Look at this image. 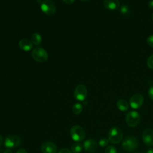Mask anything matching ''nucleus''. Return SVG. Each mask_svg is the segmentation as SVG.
<instances>
[{
	"instance_id": "nucleus-1",
	"label": "nucleus",
	"mask_w": 153,
	"mask_h": 153,
	"mask_svg": "<svg viewBox=\"0 0 153 153\" xmlns=\"http://www.w3.org/2000/svg\"><path fill=\"white\" fill-rule=\"evenodd\" d=\"M123 134L121 130L118 127H112L108 133V140L110 143L117 144L123 139Z\"/></svg>"
},
{
	"instance_id": "nucleus-2",
	"label": "nucleus",
	"mask_w": 153,
	"mask_h": 153,
	"mask_svg": "<svg viewBox=\"0 0 153 153\" xmlns=\"http://www.w3.org/2000/svg\"><path fill=\"white\" fill-rule=\"evenodd\" d=\"M139 146L138 140L134 136L126 137L122 142L123 148L128 152H131L136 149Z\"/></svg>"
},
{
	"instance_id": "nucleus-3",
	"label": "nucleus",
	"mask_w": 153,
	"mask_h": 153,
	"mask_svg": "<svg viewBox=\"0 0 153 153\" xmlns=\"http://www.w3.org/2000/svg\"><path fill=\"white\" fill-rule=\"evenodd\" d=\"M70 135L73 140L79 142L82 141L85 137V133L84 128L78 125L74 126L70 130Z\"/></svg>"
},
{
	"instance_id": "nucleus-4",
	"label": "nucleus",
	"mask_w": 153,
	"mask_h": 153,
	"mask_svg": "<svg viewBox=\"0 0 153 153\" xmlns=\"http://www.w3.org/2000/svg\"><path fill=\"white\" fill-rule=\"evenodd\" d=\"M32 58L36 62L42 63L47 60V52L42 47H36L32 52Z\"/></svg>"
},
{
	"instance_id": "nucleus-5",
	"label": "nucleus",
	"mask_w": 153,
	"mask_h": 153,
	"mask_svg": "<svg viewBox=\"0 0 153 153\" xmlns=\"http://www.w3.org/2000/svg\"><path fill=\"white\" fill-rule=\"evenodd\" d=\"M140 117L139 114L134 111L128 112L126 116V121L127 125L131 127H136L140 123Z\"/></svg>"
},
{
	"instance_id": "nucleus-6",
	"label": "nucleus",
	"mask_w": 153,
	"mask_h": 153,
	"mask_svg": "<svg viewBox=\"0 0 153 153\" xmlns=\"http://www.w3.org/2000/svg\"><path fill=\"white\" fill-rule=\"evenodd\" d=\"M41 10L48 16H52L55 13L56 5L51 0H45L41 4Z\"/></svg>"
},
{
	"instance_id": "nucleus-7",
	"label": "nucleus",
	"mask_w": 153,
	"mask_h": 153,
	"mask_svg": "<svg viewBox=\"0 0 153 153\" xmlns=\"http://www.w3.org/2000/svg\"><path fill=\"white\" fill-rule=\"evenodd\" d=\"M21 143V139L19 136L14 134L8 136L4 141L5 146L7 148H14L19 146Z\"/></svg>"
},
{
	"instance_id": "nucleus-8",
	"label": "nucleus",
	"mask_w": 153,
	"mask_h": 153,
	"mask_svg": "<svg viewBox=\"0 0 153 153\" xmlns=\"http://www.w3.org/2000/svg\"><path fill=\"white\" fill-rule=\"evenodd\" d=\"M74 95L76 100L79 101L84 100L87 95V90L86 87L83 84L78 85L75 88Z\"/></svg>"
},
{
	"instance_id": "nucleus-9",
	"label": "nucleus",
	"mask_w": 153,
	"mask_h": 153,
	"mask_svg": "<svg viewBox=\"0 0 153 153\" xmlns=\"http://www.w3.org/2000/svg\"><path fill=\"white\" fill-rule=\"evenodd\" d=\"M143 96L140 94L136 93L131 97L129 103L133 109H138L143 105Z\"/></svg>"
},
{
	"instance_id": "nucleus-10",
	"label": "nucleus",
	"mask_w": 153,
	"mask_h": 153,
	"mask_svg": "<svg viewBox=\"0 0 153 153\" xmlns=\"http://www.w3.org/2000/svg\"><path fill=\"white\" fill-rule=\"evenodd\" d=\"M41 149L43 153H56L57 147L52 142H44L41 146Z\"/></svg>"
},
{
	"instance_id": "nucleus-11",
	"label": "nucleus",
	"mask_w": 153,
	"mask_h": 153,
	"mask_svg": "<svg viewBox=\"0 0 153 153\" xmlns=\"http://www.w3.org/2000/svg\"><path fill=\"white\" fill-rule=\"evenodd\" d=\"M142 140L148 146H153V130L151 128L145 129L142 133Z\"/></svg>"
},
{
	"instance_id": "nucleus-12",
	"label": "nucleus",
	"mask_w": 153,
	"mask_h": 153,
	"mask_svg": "<svg viewBox=\"0 0 153 153\" xmlns=\"http://www.w3.org/2000/svg\"><path fill=\"white\" fill-rule=\"evenodd\" d=\"M83 148L85 151L89 152H95L97 149V143L93 139H88L84 141Z\"/></svg>"
},
{
	"instance_id": "nucleus-13",
	"label": "nucleus",
	"mask_w": 153,
	"mask_h": 153,
	"mask_svg": "<svg viewBox=\"0 0 153 153\" xmlns=\"http://www.w3.org/2000/svg\"><path fill=\"white\" fill-rule=\"evenodd\" d=\"M104 7L109 10H117L120 7V2L118 0H104Z\"/></svg>"
},
{
	"instance_id": "nucleus-14",
	"label": "nucleus",
	"mask_w": 153,
	"mask_h": 153,
	"mask_svg": "<svg viewBox=\"0 0 153 153\" xmlns=\"http://www.w3.org/2000/svg\"><path fill=\"white\" fill-rule=\"evenodd\" d=\"M19 45L20 49L26 51H30L32 48L33 46L32 42L27 39H22L20 40L19 42Z\"/></svg>"
},
{
	"instance_id": "nucleus-15",
	"label": "nucleus",
	"mask_w": 153,
	"mask_h": 153,
	"mask_svg": "<svg viewBox=\"0 0 153 153\" xmlns=\"http://www.w3.org/2000/svg\"><path fill=\"white\" fill-rule=\"evenodd\" d=\"M117 106L120 111L123 112L127 111L129 108L128 102L124 99H119L117 102Z\"/></svg>"
},
{
	"instance_id": "nucleus-16",
	"label": "nucleus",
	"mask_w": 153,
	"mask_h": 153,
	"mask_svg": "<svg viewBox=\"0 0 153 153\" xmlns=\"http://www.w3.org/2000/svg\"><path fill=\"white\" fill-rule=\"evenodd\" d=\"M31 42L35 45H39L42 42L41 35L38 33H34L31 36Z\"/></svg>"
},
{
	"instance_id": "nucleus-17",
	"label": "nucleus",
	"mask_w": 153,
	"mask_h": 153,
	"mask_svg": "<svg viewBox=\"0 0 153 153\" xmlns=\"http://www.w3.org/2000/svg\"><path fill=\"white\" fill-rule=\"evenodd\" d=\"M83 145L79 143V142H76L74 143L72 146H71V151L73 153H79L82 151V149H83Z\"/></svg>"
},
{
	"instance_id": "nucleus-18",
	"label": "nucleus",
	"mask_w": 153,
	"mask_h": 153,
	"mask_svg": "<svg viewBox=\"0 0 153 153\" xmlns=\"http://www.w3.org/2000/svg\"><path fill=\"white\" fill-rule=\"evenodd\" d=\"M119 11L123 16H128L130 13V10L129 7L126 4H123V5H121L119 8Z\"/></svg>"
},
{
	"instance_id": "nucleus-19",
	"label": "nucleus",
	"mask_w": 153,
	"mask_h": 153,
	"mask_svg": "<svg viewBox=\"0 0 153 153\" xmlns=\"http://www.w3.org/2000/svg\"><path fill=\"white\" fill-rule=\"evenodd\" d=\"M82 111V105L79 103H75L72 106V112L75 115L79 114Z\"/></svg>"
},
{
	"instance_id": "nucleus-20",
	"label": "nucleus",
	"mask_w": 153,
	"mask_h": 153,
	"mask_svg": "<svg viewBox=\"0 0 153 153\" xmlns=\"http://www.w3.org/2000/svg\"><path fill=\"white\" fill-rule=\"evenodd\" d=\"M109 142V141L108 139H106L105 137H103V138H101L99 140V145L101 147H105V146H106L108 145Z\"/></svg>"
},
{
	"instance_id": "nucleus-21",
	"label": "nucleus",
	"mask_w": 153,
	"mask_h": 153,
	"mask_svg": "<svg viewBox=\"0 0 153 153\" xmlns=\"http://www.w3.org/2000/svg\"><path fill=\"white\" fill-rule=\"evenodd\" d=\"M105 153H117V151L115 147L112 145H110L105 149Z\"/></svg>"
},
{
	"instance_id": "nucleus-22",
	"label": "nucleus",
	"mask_w": 153,
	"mask_h": 153,
	"mask_svg": "<svg viewBox=\"0 0 153 153\" xmlns=\"http://www.w3.org/2000/svg\"><path fill=\"white\" fill-rule=\"evenodd\" d=\"M147 66L151 69H153V54L150 56L147 60Z\"/></svg>"
},
{
	"instance_id": "nucleus-23",
	"label": "nucleus",
	"mask_w": 153,
	"mask_h": 153,
	"mask_svg": "<svg viewBox=\"0 0 153 153\" xmlns=\"http://www.w3.org/2000/svg\"><path fill=\"white\" fill-rule=\"evenodd\" d=\"M146 42H147V44H148L150 47H153V35H151L149 36L147 38Z\"/></svg>"
},
{
	"instance_id": "nucleus-24",
	"label": "nucleus",
	"mask_w": 153,
	"mask_h": 153,
	"mask_svg": "<svg viewBox=\"0 0 153 153\" xmlns=\"http://www.w3.org/2000/svg\"><path fill=\"white\" fill-rule=\"evenodd\" d=\"M148 94L149 98L153 100V84L149 87L148 91Z\"/></svg>"
},
{
	"instance_id": "nucleus-25",
	"label": "nucleus",
	"mask_w": 153,
	"mask_h": 153,
	"mask_svg": "<svg viewBox=\"0 0 153 153\" xmlns=\"http://www.w3.org/2000/svg\"><path fill=\"white\" fill-rule=\"evenodd\" d=\"M58 153H72V152L68 148H62L60 149V151L58 152Z\"/></svg>"
},
{
	"instance_id": "nucleus-26",
	"label": "nucleus",
	"mask_w": 153,
	"mask_h": 153,
	"mask_svg": "<svg viewBox=\"0 0 153 153\" xmlns=\"http://www.w3.org/2000/svg\"><path fill=\"white\" fill-rule=\"evenodd\" d=\"M16 153H27V151L24 148H20L17 150Z\"/></svg>"
},
{
	"instance_id": "nucleus-27",
	"label": "nucleus",
	"mask_w": 153,
	"mask_h": 153,
	"mask_svg": "<svg viewBox=\"0 0 153 153\" xmlns=\"http://www.w3.org/2000/svg\"><path fill=\"white\" fill-rule=\"evenodd\" d=\"M148 6L150 9H153V0H151L148 4Z\"/></svg>"
},
{
	"instance_id": "nucleus-28",
	"label": "nucleus",
	"mask_w": 153,
	"mask_h": 153,
	"mask_svg": "<svg viewBox=\"0 0 153 153\" xmlns=\"http://www.w3.org/2000/svg\"><path fill=\"white\" fill-rule=\"evenodd\" d=\"M64 2L66 3V4H73L75 0H62Z\"/></svg>"
},
{
	"instance_id": "nucleus-29",
	"label": "nucleus",
	"mask_w": 153,
	"mask_h": 153,
	"mask_svg": "<svg viewBox=\"0 0 153 153\" xmlns=\"http://www.w3.org/2000/svg\"><path fill=\"white\" fill-rule=\"evenodd\" d=\"M3 153H13V152H12V151L10 149H5Z\"/></svg>"
},
{
	"instance_id": "nucleus-30",
	"label": "nucleus",
	"mask_w": 153,
	"mask_h": 153,
	"mask_svg": "<svg viewBox=\"0 0 153 153\" xmlns=\"http://www.w3.org/2000/svg\"><path fill=\"white\" fill-rule=\"evenodd\" d=\"M146 153H153V148H149V149H148L146 151Z\"/></svg>"
},
{
	"instance_id": "nucleus-31",
	"label": "nucleus",
	"mask_w": 153,
	"mask_h": 153,
	"mask_svg": "<svg viewBox=\"0 0 153 153\" xmlns=\"http://www.w3.org/2000/svg\"><path fill=\"white\" fill-rule=\"evenodd\" d=\"M2 142H3V138H2V137L0 135V146L2 145Z\"/></svg>"
},
{
	"instance_id": "nucleus-32",
	"label": "nucleus",
	"mask_w": 153,
	"mask_h": 153,
	"mask_svg": "<svg viewBox=\"0 0 153 153\" xmlns=\"http://www.w3.org/2000/svg\"><path fill=\"white\" fill-rule=\"evenodd\" d=\"M79 1H81V2H86V1H87L88 0H79Z\"/></svg>"
},
{
	"instance_id": "nucleus-33",
	"label": "nucleus",
	"mask_w": 153,
	"mask_h": 153,
	"mask_svg": "<svg viewBox=\"0 0 153 153\" xmlns=\"http://www.w3.org/2000/svg\"><path fill=\"white\" fill-rule=\"evenodd\" d=\"M152 20H153V13H152Z\"/></svg>"
},
{
	"instance_id": "nucleus-34",
	"label": "nucleus",
	"mask_w": 153,
	"mask_h": 153,
	"mask_svg": "<svg viewBox=\"0 0 153 153\" xmlns=\"http://www.w3.org/2000/svg\"><path fill=\"white\" fill-rule=\"evenodd\" d=\"M136 153H141V152H136Z\"/></svg>"
}]
</instances>
